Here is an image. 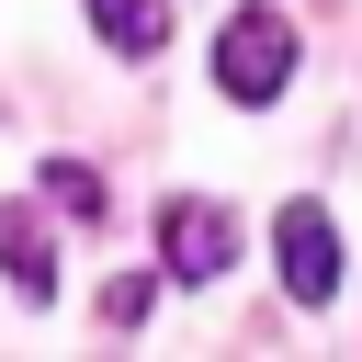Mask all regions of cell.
Segmentation results:
<instances>
[{
	"instance_id": "1",
	"label": "cell",
	"mask_w": 362,
	"mask_h": 362,
	"mask_svg": "<svg viewBox=\"0 0 362 362\" xmlns=\"http://www.w3.org/2000/svg\"><path fill=\"white\" fill-rule=\"evenodd\" d=\"M294 79V23L283 11H238L226 34H215V90L226 102H272Z\"/></svg>"
},
{
	"instance_id": "2",
	"label": "cell",
	"mask_w": 362,
	"mask_h": 362,
	"mask_svg": "<svg viewBox=\"0 0 362 362\" xmlns=\"http://www.w3.org/2000/svg\"><path fill=\"white\" fill-rule=\"evenodd\" d=\"M158 260H170L181 283H215V272L238 260V215L204 204V192H170V204H158Z\"/></svg>"
},
{
	"instance_id": "3",
	"label": "cell",
	"mask_w": 362,
	"mask_h": 362,
	"mask_svg": "<svg viewBox=\"0 0 362 362\" xmlns=\"http://www.w3.org/2000/svg\"><path fill=\"white\" fill-rule=\"evenodd\" d=\"M272 249H283V294H294V305H328V294H339V238H328V204H317V192L272 215Z\"/></svg>"
},
{
	"instance_id": "4",
	"label": "cell",
	"mask_w": 362,
	"mask_h": 362,
	"mask_svg": "<svg viewBox=\"0 0 362 362\" xmlns=\"http://www.w3.org/2000/svg\"><path fill=\"white\" fill-rule=\"evenodd\" d=\"M0 272H11L23 305H57V249H45V226H34L23 204H0Z\"/></svg>"
},
{
	"instance_id": "5",
	"label": "cell",
	"mask_w": 362,
	"mask_h": 362,
	"mask_svg": "<svg viewBox=\"0 0 362 362\" xmlns=\"http://www.w3.org/2000/svg\"><path fill=\"white\" fill-rule=\"evenodd\" d=\"M90 23H102V45H124V57H158V45H170V11H158V0H90Z\"/></svg>"
},
{
	"instance_id": "6",
	"label": "cell",
	"mask_w": 362,
	"mask_h": 362,
	"mask_svg": "<svg viewBox=\"0 0 362 362\" xmlns=\"http://www.w3.org/2000/svg\"><path fill=\"white\" fill-rule=\"evenodd\" d=\"M45 204H57V215H90V226H102V170H79V158H45Z\"/></svg>"
},
{
	"instance_id": "7",
	"label": "cell",
	"mask_w": 362,
	"mask_h": 362,
	"mask_svg": "<svg viewBox=\"0 0 362 362\" xmlns=\"http://www.w3.org/2000/svg\"><path fill=\"white\" fill-rule=\"evenodd\" d=\"M147 294H158V283H147V272H124V283L102 294V317H113V328H136V317H147Z\"/></svg>"
}]
</instances>
